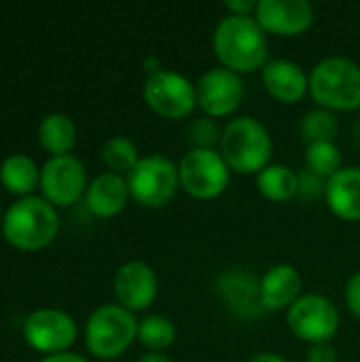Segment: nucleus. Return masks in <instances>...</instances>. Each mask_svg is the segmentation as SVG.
<instances>
[{
  "label": "nucleus",
  "mask_w": 360,
  "mask_h": 362,
  "mask_svg": "<svg viewBox=\"0 0 360 362\" xmlns=\"http://www.w3.org/2000/svg\"><path fill=\"white\" fill-rule=\"evenodd\" d=\"M212 49L221 66L240 76L263 70L269 62L267 34L246 15H225L214 28Z\"/></svg>",
  "instance_id": "nucleus-1"
},
{
  "label": "nucleus",
  "mask_w": 360,
  "mask_h": 362,
  "mask_svg": "<svg viewBox=\"0 0 360 362\" xmlns=\"http://www.w3.org/2000/svg\"><path fill=\"white\" fill-rule=\"evenodd\" d=\"M219 153L231 172L238 174H259L269 165L274 142L267 127L255 117L231 119L221 134Z\"/></svg>",
  "instance_id": "nucleus-2"
},
{
  "label": "nucleus",
  "mask_w": 360,
  "mask_h": 362,
  "mask_svg": "<svg viewBox=\"0 0 360 362\" xmlns=\"http://www.w3.org/2000/svg\"><path fill=\"white\" fill-rule=\"evenodd\" d=\"M310 95L325 110L360 108V66L348 57H325L310 72Z\"/></svg>",
  "instance_id": "nucleus-3"
},
{
  "label": "nucleus",
  "mask_w": 360,
  "mask_h": 362,
  "mask_svg": "<svg viewBox=\"0 0 360 362\" xmlns=\"http://www.w3.org/2000/svg\"><path fill=\"white\" fill-rule=\"evenodd\" d=\"M55 208L40 197H23L11 206L2 221V233L17 250H40L57 235Z\"/></svg>",
  "instance_id": "nucleus-4"
},
{
  "label": "nucleus",
  "mask_w": 360,
  "mask_h": 362,
  "mask_svg": "<svg viewBox=\"0 0 360 362\" xmlns=\"http://www.w3.org/2000/svg\"><path fill=\"white\" fill-rule=\"evenodd\" d=\"M134 339H138V320L121 305H102L87 320L85 344L95 358L112 361L121 356Z\"/></svg>",
  "instance_id": "nucleus-5"
},
{
  "label": "nucleus",
  "mask_w": 360,
  "mask_h": 362,
  "mask_svg": "<svg viewBox=\"0 0 360 362\" xmlns=\"http://www.w3.org/2000/svg\"><path fill=\"white\" fill-rule=\"evenodd\" d=\"M125 180L132 199L144 208H163L180 189L178 165L163 155L140 157Z\"/></svg>",
  "instance_id": "nucleus-6"
},
{
  "label": "nucleus",
  "mask_w": 360,
  "mask_h": 362,
  "mask_svg": "<svg viewBox=\"0 0 360 362\" xmlns=\"http://www.w3.org/2000/svg\"><path fill=\"white\" fill-rule=\"evenodd\" d=\"M180 189L193 199H216L221 197L231 178V170L219 151L210 148H189L178 163Z\"/></svg>",
  "instance_id": "nucleus-7"
},
{
  "label": "nucleus",
  "mask_w": 360,
  "mask_h": 362,
  "mask_svg": "<svg viewBox=\"0 0 360 362\" xmlns=\"http://www.w3.org/2000/svg\"><path fill=\"white\" fill-rule=\"evenodd\" d=\"M146 106L161 119H185L197 108L195 83L176 70H157L149 74L142 89Z\"/></svg>",
  "instance_id": "nucleus-8"
},
{
  "label": "nucleus",
  "mask_w": 360,
  "mask_h": 362,
  "mask_svg": "<svg viewBox=\"0 0 360 362\" xmlns=\"http://www.w3.org/2000/svg\"><path fill=\"white\" fill-rule=\"evenodd\" d=\"M286 325L297 339L310 346L325 344L339 331V310L329 297L308 293L286 310Z\"/></svg>",
  "instance_id": "nucleus-9"
},
{
  "label": "nucleus",
  "mask_w": 360,
  "mask_h": 362,
  "mask_svg": "<svg viewBox=\"0 0 360 362\" xmlns=\"http://www.w3.org/2000/svg\"><path fill=\"white\" fill-rule=\"evenodd\" d=\"M195 93H197V108L210 119H221L233 115L246 93L244 81L240 74L219 66L206 70L197 83H195Z\"/></svg>",
  "instance_id": "nucleus-10"
},
{
  "label": "nucleus",
  "mask_w": 360,
  "mask_h": 362,
  "mask_svg": "<svg viewBox=\"0 0 360 362\" xmlns=\"http://www.w3.org/2000/svg\"><path fill=\"white\" fill-rule=\"evenodd\" d=\"M87 172L85 165L72 157H51L40 170V189L49 204L55 206H72L87 191Z\"/></svg>",
  "instance_id": "nucleus-11"
},
{
  "label": "nucleus",
  "mask_w": 360,
  "mask_h": 362,
  "mask_svg": "<svg viewBox=\"0 0 360 362\" xmlns=\"http://www.w3.org/2000/svg\"><path fill=\"white\" fill-rule=\"evenodd\" d=\"M23 337L36 352L62 354L76 339V322L59 310H36L23 322Z\"/></svg>",
  "instance_id": "nucleus-12"
},
{
  "label": "nucleus",
  "mask_w": 360,
  "mask_h": 362,
  "mask_svg": "<svg viewBox=\"0 0 360 362\" xmlns=\"http://www.w3.org/2000/svg\"><path fill=\"white\" fill-rule=\"evenodd\" d=\"M265 34L301 36L314 23V6L308 0H259L252 15Z\"/></svg>",
  "instance_id": "nucleus-13"
},
{
  "label": "nucleus",
  "mask_w": 360,
  "mask_h": 362,
  "mask_svg": "<svg viewBox=\"0 0 360 362\" xmlns=\"http://www.w3.org/2000/svg\"><path fill=\"white\" fill-rule=\"evenodd\" d=\"M159 282L155 269L144 261H129L115 274V295L119 305L134 312H144L157 299Z\"/></svg>",
  "instance_id": "nucleus-14"
},
{
  "label": "nucleus",
  "mask_w": 360,
  "mask_h": 362,
  "mask_svg": "<svg viewBox=\"0 0 360 362\" xmlns=\"http://www.w3.org/2000/svg\"><path fill=\"white\" fill-rule=\"evenodd\" d=\"M261 81L265 91L282 104H297L310 93V76L291 59H269L261 70Z\"/></svg>",
  "instance_id": "nucleus-15"
},
{
  "label": "nucleus",
  "mask_w": 360,
  "mask_h": 362,
  "mask_svg": "<svg viewBox=\"0 0 360 362\" xmlns=\"http://www.w3.org/2000/svg\"><path fill=\"white\" fill-rule=\"evenodd\" d=\"M301 288H303L301 274L293 265L286 263L274 265L259 280L261 305L265 312L289 310L301 297Z\"/></svg>",
  "instance_id": "nucleus-16"
},
{
  "label": "nucleus",
  "mask_w": 360,
  "mask_h": 362,
  "mask_svg": "<svg viewBox=\"0 0 360 362\" xmlns=\"http://www.w3.org/2000/svg\"><path fill=\"white\" fill-rule=\"evenodd\" d=\"M219 295L242 318H255L265 312L261 305L259 280L248 269L236 267L223 272L219 276Z\"/></svg>",
  "instance_id": "nucleus-17"
},
{
  "label": "nucleus",
  "mask_w": 360,
  "mask_h": 362,
  "mask_svg": "<svg viewBox=\"0 0 360 362\" xmlns=\"http://www.w3.org/2000/svg\"><path fill=\"white\" fill-rule=\"evenodd\" d=\"M329 210L348 223L360 221V168H342L325 185Z\"/></svg>",
  "instance_id": "nucleus-18"
},
{
  "label": "nucleus",
  "mask_w": 360,
  "mask_h": 362,
  "mask_svg": "<svg viewBox=\"0 0 360 362\" xmlns=\"http://www.w3.org/2000/svg\"><path fill=\"white\" fill-rule=\"evenodd\" d=\"M129 197L132 195H129L127 180L119 174H112V172L95 176L85 191L87 208L100 218L117 216L127 206Z\"/></svg>",
  "instance_id": "nucleus-19"
},
{
  "label": "nucleus",
  "mask_w": 360,
  "mask_h": 362,
  "mask_svg": "<svg viewBox=\"0 0 360 362\" xmlns=\"http://www.w3.org/2000/svg\"><path fill=\"white\" fill-rule=\"evenodd\" d=\"M257 189L265 199L274 204H284L297 197L299 174L284 163H269L257 174Z\"/></svg>",
  "instance_id": "nucleus-20"
},
{
  "label": "nucleus",
  "mask_w": 360,
  "mask_h": 362,
  "mask_svg": "<svg viewBox=\"0 0 360 362\" xmlns=\"http://www.w3.org/2000/svg\"><path fill=\"white\" fill-rule=\"evenodd\" d=\"M38 140L49 153H53V157H62L72 151L76 142V127L70 117L55 112L42 119L38 127Z\"/></svg>",
  "instance_id": "nucleus-21"
},
{
  "label": "nucleus",
  "mask_w": 360,
  "mask_h": 362,
  "mask_svg": "<svg viewBox=\"0 0 360 362\" xmlns=\"http://www.w3.org/2000/svg\"><path fill=\"white\" fill-rule=\"evenodd\" d=\"M0 182L6 191L15 195H25L40 182V172L36 163L25 155H11L0 165Z\"/></svg>",
  "instance_id": "nucleus-22"
},
{
  "label": "nucleus",
  "mask_w": 360,
  "mask_h": 362,
  "mask_svg": "<svg viewBox=\"0 0 360 362\" xmlns=\"http://www.w3.org/2000/svg\"><path fill=\"white\" fill-rule=\"evenodd\" d=\"M138 341L149 352H163L176 341V327L168 316H146L138 322Z\"/></svg>",
  "instance_id": "nucleus-23"
},
{
  "label": "nucleus",
  "mask_w": 360,
  "mask_h": 362,
  "mask_svg": "<svg viewBox=\"0 0 360 362\" xmlns=\"http://www.w3.org/2000/svg\"><path fill=\"white\" fill-rule=\"evenodd\" d=\"M102 159L106 163V168L112 172V174H129L136 163L140 161V155H138V146L125 138V136H115L110 138L104 148H102Z\"/></svg>",
  "instance_id": "nucleus-24"
},
{
  "label": "nucleus",
  "mask_w": 360,
  "mask_h": 362,
  "mask_svg": "<svg viewBox=\"0 0 360 362\" xmlns=\"http://www.w3.org/2000/svg\"><path fill=\"white\" fill-rule=\"evenodd\" d=\"M342 151L335 142H314L306 148V163L308 170L320 176L323 180H329L342 170Z\"/></svg>",
  "instance_id": "nucleus-25"
},
{
  "label": "nucleus",
  "mask_w": 360,
  "mask_h": 362,
  "mask_svg": "<svg viewBox=\"0 0 360 362\" xmlns=\"http://www.w3.org/2000/svg\"><path fill=\"white\" fill-rule=\"evenodd\" d=\"M337 129H339L337 117L331 110H325V108H312L301 119V138L308 144L335 142Z\"/></svg>",
  "instance_id": "nucleus-26"
},
{
  "label": "nucleus",
  "mask_w": 360,
  "mask_h": 362,
  "mask_svg": "<svg viewBox=\"0 0 360 362\" xmlns=\"http://www.w3.org/2000/svg\"><path fill=\"white\" fill-rule=\"evenodd\" d=\"M221 134L223 129H219L216 121L210 117H197L189 123L187 127V142L191 144V148H210L216 151L214 146L221 144Z\"/></svg>",
  "instance_id": "nucleus-27"
},
{
  "label": "nucleus",
  "mask_w": 360,
  "mask_h": 362,
  "mask_svg": "<svg viewBox=\"0 0 360 362\" xmlns=\"http://www.w3.org/2000/svg\"><path fill=\"white\" fill-rule=\"evenodd\" d=\"M325 185H327V180H323L314 172L306 170V172L299 174V191H297V197H301L303 202H316L320 195L325 197Z\"/></svg>",
  "instance_id": "nucleus-28"
},
{
  "label": "nucleus",
  "mask_w": 360,
  "mask_h": 362,
  "mask_svg": "<svg viewBox=\"0 0 360 362\" xmlns=\"http://www.w3.org/2000/svg\"><path fill=\"white\" fill-rule=\"evenodd\" d=\"M344 297H346V305L348 310L360 318V272L352 274L350 280L346 282V291H344Z\"/></svg>",
  "instance_id": "nucleus-29"
},
{
  "label": "nucleus",
  "mask_w": 360,
  "mask_h": 362,
  "mask_svg": "<svg viewBox=\"0 0 360 362\" xmlns=\"http://www.w3.org/2000/svg\"><path fill=\"white\" fill-rule=\"evenodd\" d=\"M308 362H337V350L331 341L325 344H312L306 354Z\"/></svg>",
  "instance_id": "nucleus-30"
},
{
  "label": "nucleus",
  "mask_w": 360,
  "mask_h": 362,
  "mask_svg": "<svg viewBox=\"0 0 360 362\" xmlns=\"http://www.w3.org/2000/svg\"><path fill=\"white\" fill-rule=\"evenodd\" d=\"M257 0H227L223 2V6L227 8V15H246L252 17L257 11Z\"/></svg>",
  "instance_id": "nucleus-31"
},
{
  "label": "nucleus",
  "mask_w": 360,
  "mask_h": 362,
  "mask_svg": "<svg viewBox=\"0 0 360 362\" xmlns=\"http://www.w3.org/2000/svg\"><path fill=\"white\" fill-rule=\"evenodd\" d=\"M40 362H87L83 356L79 354H70V352H62V354H51L47 358H42Z\"/></svg>",
  "instance_id": "nucleus-32"
},
{
  "label": "nucleus",
  "mask_w": 360,
  "mask_h": 362,
  "mask_svg": "<svg viewBox=\"0 0 360 362\" xmlns=\"http://www.w3.org/2000/svg\"><path fill=\"white\" fill-rule=\"evenodd\" d=\"M248 362H289L284 356L276 354V352H257Z\"/></svg>",
  "instance_id": "nucleus-33"
},
{
  "label": "nucleus",
  "mask_w": 360,
  "mask_h": 362,
  "mask_svg": "<svg viewBox=\"0 0 360 362\" xmlns=\"http://www.w3.org/2000/svg\"><path fill=\"white\" fill-rule=\"evenodd\" d=\"M138 362H172L163 352H146V354H142Z\"/></svg>",
  "instance_id": "nucleus-34"
},
{
  "label": "nucleus",
  "mask_w": 360,
  "mask_h": 362,
  "mask_svg": "<svg viewBox=\"0 0 360 362\" xmlns=\"http://www.w3.org/2000/svg\"><path fill=\"white\" fill-rule=\"evenodd\" d=\"M142 66H144V70H146L149 74H155L157 70H161V64H159V59H157V57H153V55H149V57L142 62Z\"/></svg>",
  "instance_id": "nucleus-35"
}]
</instances>
